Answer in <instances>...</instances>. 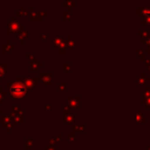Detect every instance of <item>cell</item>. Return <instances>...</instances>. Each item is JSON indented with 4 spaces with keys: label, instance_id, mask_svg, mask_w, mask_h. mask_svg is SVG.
I'll return each mask as SVG.
<instances>
[{
    "label": "cell",
    "instance_id": "6da1fadb",
    "mask_svg": "<svg viewBox=\"0 0 150 150\" xmlns=\"http://www.w3.org/2000/svg\"><path fill=\"white\" fill-rule=\"evenodd\" d=\"M11 95L16 98H22L25 95V88L22 84H16L11 88Z\"/></svg>",
    "mask_w": 150,
    "mask_h": 150
}]
</instances>
